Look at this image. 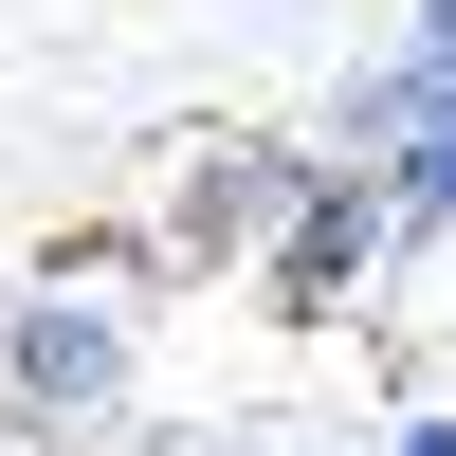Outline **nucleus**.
Wrapping results in <instances>:
<instances>
[{"label":"nucleus","instance_id":"f257e3e1","mask_svg":"<svg viewBox=\"0 0 456 456\" xmlns=\"http://www.w3.org/2000/svg\"><path fill=\"white\" fill-rule=\"evenodd\" d=\"M110 384H128V329L110 311H19V402L37 420H92Z\"/></svg>","mask_w":456,"mask_h":456},{"label":"nucleus","instance_id":"f03ea898","mask_svg":"<svg viewBox=\"0 0 456 456\" xmlns=\"http://www.w3.org/2000/svg\"><path fill=\"white\" fill-rule=\"evenodd\" d=\"M384 219H402V183H384V201H347V183H311V201H292V256H274V274H292V292H347Z\"/></svg>","mask_w":456,"mask_h":456},{"label":"nucleus","instance_id":"7ed1b4c3","mask_svg":"<svg viewBox=\"0 0 456 456\" xmlns=\"http://www.w3.org/2000/svg\"><path fill=\"white\" fill-rule=\"evenodd\" d=\"M384 456H456V420H402V438H384Z\"/></svg>","mask_w":456,"mask_h":456},{"label":"nucleus","instance_id":"20e7f679","mask_svg":"<svg viewBox=\"0 0 456 456\" xmlns=\"http://www.w3.org/2000/svg\"><path fill=\"white\" fill-rule=\"evenodd\" d=\"M420 37H438V55H456V0H420Z\"/></svg>","mask_w":456,"mask_h":456}]
</instances>
